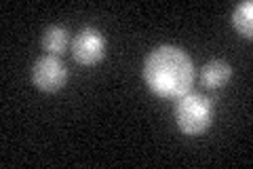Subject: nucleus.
<instances>
[{
    "label": "nucleus",
    "instance_id": "obj_1",
    "mask_svg": "<svg viewBox=\"0 0 253 169\" xmlns=\"http://www.w3.org/2000/svg\"><path fill=\"white\" fill-rule=\"evenodd\" d=\"M144 80L161 98H181L194 83V63L179 47H156L146 57Z\"/></svg>",
    "mask_w": 253,
    "mask_h": 169
},
{
    "label": "nucleus",
    "instance_id": "obj_2",
    "mask_svg": "<svg viewBox=\"0 0 253 169\" xmlns=\"http://www.w3.org/2000/svg\"><path fill=\"white\" fill-rule=\"evenodd\" d=\"M215 108L209 98L201 93H184L177 100L175 106V120L177 127L186 135H201L211 127Z\"/></svg>",
    "mask_w": 253,
    "mask_h": 169
},
{
    "label": "nucleus",
    "instance_id": "obj_3",
    "mask_svg": "<svg viewBox=\"0 0 253 169\" xmlns=\"http://www.w3.org/2000/svg\"><path fill=\"white\" fill-rule=\"evenodd\" d=\"M32 83L36 89L44 93H55L66 87L68 83V68L61 61V57L55 55H44L38 57L34 68H32Z\"/></svg>",
    "mask_w": 253,
    "mask_h": 169
},
{
    "label": "nucleus",
    "instance_id": "obj_4",
    "mask_svg": "<svg viewBox=\"0 0 253 169\" xmlns=\"http://www.w3.org/2000/svg\"><path fill=\"white\" fill-rule=\"evenodd\" d=\"M108 40L97 28H83L72 40V55L81 66H95L104 59Z\"/></svg>",
    "mask_w": 253,
    "mask_h": 169
},
{
    "label": "nucleus",
    "instance_id": "obj_5",
    "mask_svg": "<svg viewBox=\"0 0 253 169\" xmlns=\"http://www.w3.org/2000/svg\"><path fill=\"white\" fill-rule=\"evenodd\" d=\"M232 78V66L224 59H211L201 70V80L209 89H219Z\"/></svg>",
    "mask_w": 253,
    "mask_h": 169
},
{
    "label": "nucleus",
    "instance_id": "obj_6",
    "mask_svg": "<svg viewBox=\"0 0 253 169\" xmlns=\"http://www.w3.org/2000/svg\"><path fill=\"white\" fill-rule=\"evenodd\" d=\"M41 43H42V49L49 55L61 57V55L68 51V47H70V32L63 26H49L42 32Z\"/></svg>",
    "mask_w": 253,
    "mask_h": 169
},
{
    "label": "nucleus",
    "instance_id": "obj_7",
    "mask_svg": "<svg viewBox=\"0 0 253 169\" xmlns=\"http://www.w3.org/2000/svg\"><path fill=\"white\" fill-rule=\"evenodd\" d=\"M232 26L236 28L241 36L251 38L253 36V2L251 0H245L232 13Z\"/></svg>",
    "mask_w": 253,
    "mask_h": 169
}]
</instances>
